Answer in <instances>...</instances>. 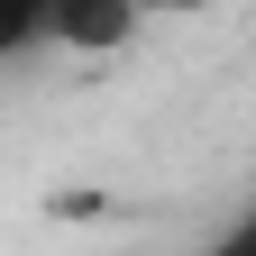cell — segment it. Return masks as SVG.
Listing matches in <instances>:
<instances>
[{
	"label": "cell",
	"instance_id": "6da1fadb",
	"mask_svg": "<svg viewBox=\"0 0 256 256\" xmlns=\"http://www.w3.org/2000/svg\"><path fill=\"white\" fill-rule=\"evenodd\" d=\"M146 0H64L55 10V46H74V55H110L128 28H138Z\"/></svg>",
	"mask_w": 256,
	"mask_h": 256
},
{
	"label": "cell",
	"instance_id": "7a4b0ae2",
	"mask_svg": "<svg viewBox=\"0 0 256 256\" xmlns=\"http://www.w3.org/2000/svg\"><path fill=\"white\" fill-rule=\"evenodd\" d=\"M55 10L64 0H0V74H18L37 46H55Z\"/></svg>",
	"mask_w": 256,
	"mask_h": 256
},
{
	"label": "cell",
	"instance_id": "3957f363",
	"mask_svg": "<svg viewBox=\"0 0 256 256\" xmlns=\"http://www.w3.org/2000/svg\"><path fill=\"white\" fill-rule=\"evenodd\" d=\"M202 256H256V202H247V210H238V220H229V229H220Z\"/></svg>",
	"mask_w": 256,
	"mask_h": 256
}]
</instances>
